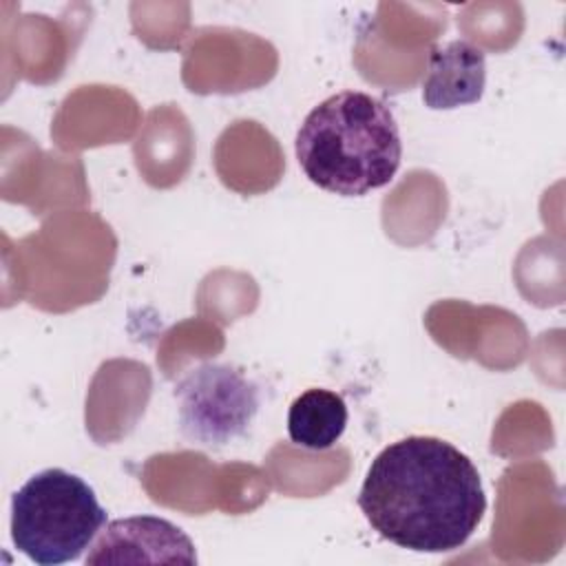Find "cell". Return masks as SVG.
Wrapping results in <instances>:
<instances>
[{
	"mask_svg": "<svg viewBox=\"0 0 566 566\" xmlns=\"http://www.w3.org/2000/svg\"><path fill=\"white\" fill-rule=\"evenodd\" d=\"M358 506L391 544L416 553H447L475 533L486 495L469 455L442 438L409 436L371 460Z\"/></svg>",
	"mask_w": 566,
	"mask_h": 566,
	"instance_id": "6da1fadb",
	"label": "cell"
},
{
	"mask_svg": "<svg viewBox=\"0 0 566 566\" xmlns=\"http://www.w3.org/2000/svg\"><path fill=\"white\" fill-rule=\"evenodd\" d=\"M296 159L318 188L360 197L387 186L402 142L391 108L363 91H340L314 106L296 133Z\"/></svg>",
	"mask_w": 566,
	"mask_h": 566,
	"instance_id": "7a4b0ae2",
	"label": "cell"
},
{
	"mask_svg": "<svg viewBox=\"0 0 566 566\" xmlns=\"http://www.w3.org/2000/svg\"><path fill=\"white\" fill-rule=\"evenodd\" d=\"M106 524L95 491L75 473L44 469L11 497V539L40 566L75 562Z\"/></svg>",
	"mask_w": 566,
	"mask_h": 566,
	"instance_id": "3957f363",
	"label": "cell"
},
{
	"mask_svg": "<svg viewBox=\"0 0 566 566\" xmlns=\"http://www.w3.org/2000/svg\"><path fill=\"white\" fill-rule=\"evenodd\" d=\"M179 431L190 442L223 447L243 438L259 411V389L237 367L203 363L175 387Z\"/></svg>",
	"mask_w": 566,
	"mask_h": 566,
	"instance_id": "277c9868",
	"label": "cell"
},
{
	"mask_svg": "<svg viewBox=\"0 0 566 566\" xmlns=\"http://www.w3.org/2000/svg\"><path fill=\"white\" fill-rule=\"evenodd\" d=\"M86 564L128 562H181L195 564L197 553L190 537L172 522L155 515L113 520L93 542Z\"/></svg>",
	"mask_w": 566,
	"mask_h": 566,
	"instance_id": "5b68a950",
	"label": "cell"
},
{
	"mask_svg": "<svg viewBox=\"0 0 566 566\" xmlns=\"http://www.w3.org/2000/svg\"><path fill=\"white\" fill-rule=\"evenodd\" d=\"M486 84V57L467 40L433 46L422 82V102L433 111L475 104Z\"/></svg>",
	"mask_w": 566,
	"mask_h": 566,
	"instance_id": "8992f818",
	"label": "cell"
},
{
	"mask_svg": "<svg viewBox=\"0 0 566 566\" xmlns=\"http://www.w3.org/2000/svg\"><path fill=\"white\" fill-rule=\"evenodd\" d=\"M347 405L340 394L312 387L294 398L287 411V433L298 447L323 451L338 442L347 427Z\"/></svg>",
	"mask_w": 566,
	"mask_h": 566,
	"instance_id": "52a82bcc",
	"label": "cell"
}]
</instances>
